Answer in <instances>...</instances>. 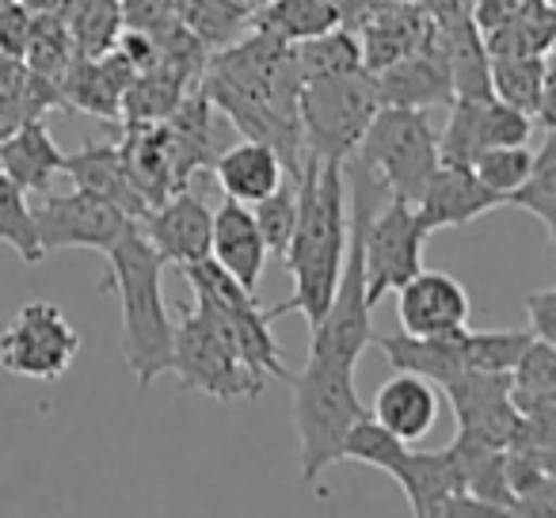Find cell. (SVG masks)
<instances>
[{
	"label": "cell",
	"instance_id": "cell-36",
	"mask_svg": "<svg viewBox=\"0 0 556 518\" xmlns=\"http://www.w3.org/2000/svg\"><path fill=\"white\" fill-rule=\"evenodd\" d=\"M530 161H533L530 146H495V149H484L469 168L488 191L507 202V194L515 191L526 179V172H530Z\"/></svg>",
	"mask_w": 556,
	"mask_h": 518
},
{
	"label": "cell",
	"instance_id": "cell-29",
	"mask_svg": "<svg viewBox=\"0 0 556 518\" xmlns=\"http://www.w3.org/2000/svg\"><path fill=\"white\" fill-rule=\"evenodd\" d=\"M263 0H184V27L194 31L206 50L240 39L252 27Z\"/></svg>",
	"mask_w": 556,
	"mask_h": 518
},
{
	"label": "cell",
	"instance_id": "cell-27",
	"mask_svg": "<svg viewBox=\"0 0 556 518\" xmlns=\"http://www.w3.org/2000/svg\"><path fill=\"white\" fill-rule=\"evenodd\" d=\"M343 9L340 0H263V9L255 12L252 27L267 31L282 42H302L320 31L340 27Z\"/></svg>",
	"mask_w": 556,
	"mask_h": 518
},
{
	"label": "cell",
	"instance_id": "cell-39",
	"mask_svg": "<svg viewBox=\"0 0 556 518\" xmlns=\"http://www.w3.org/2000/svg\"><path fill=\"white\" fill-rule=\"evenodd\" d=\"M412 518H507V515L488 507V503H480L477 495H469V492H450Z\"/></svg>",
	"mask_w": 556,
	"mask_h": 518
},
{
	"label": "cell",
	"instance_id": "cell-35",
	"mask_svg": "<svg viewBox=\"0 0 556 518\" xmlns=\"http://www.w3.org/2000/svg\"><path fill=\"white\" fill-rule=\"evenodd\" d=\"M530 328H503V332H472V328H465V366L469 370L510 374L518 358H522V351L530 348Z\"/></svg>",
	"mask_w": 556,
	"mask_h": 518
},
{
	"label": "cell",
	"instance_id": "cell-18",
	"mask_svg": "<svg viewBox=\"0 0 556 518\" xmlns=\"http://www.w3.org/2000/svg\"><path fill=\"white\" fill-rule=\"evenodd\" d=\"M434 20L427 16L424 4H378L370 20L363 24V70L378 73L416 50L431 47Z\"/></svg>",
	"mask_w": 556,
	"mask_h": 518
},
{
	"label": "cell",
	"instance_id": "cell-9",
	"mask_svg": "<svg viewBox=\"0 0 556 518\" xmlns=\"http://www.w3.org/2000/svg\"><path fill=\"white\" fill-rule=\"evenodd\" d=\"M424 229L416 206L401 199H389L381 206L366 210L363 217V271H366V302L370 309L386 294L401 290L412 275L424 267Z\"/></svg>",
	"mask_w": 556,
	"mask_h": 518
},
{
	"label": "cell",
	"instance_id": "cell-32",
	"mask_svg": "<svg viewBox=\"0 0 556 518\" xmlns=\"http://www.w3.org/2000/svg\"><path fill=\"white\" fill-rule=\"evenodd\" d=\"M73 58H77V47H73L65 20L47 16V12H35L31 35H27V47H24V58H20V62H24L31 73H39V77H47L58 85V77L70 70Z\"/></svg>",
	"mask_w": 556,
	"mask_h": 518
},
{
	"label": "cell",
	"instance_id": "cell-19",
	"mask_svg": "<svg viewBox=\"0 0 556 518\" xmlns=\"http://www.w3.org/2000/svg\"><path fill=\"white\" fill-rule=\"evenodd\" d=\"M62 176H70L73 187H80V191H92V194H100V199H108L111 206L123 210L130 222H141V217L153 210L146 202V194L134 187L123 153H118V141H103V146L100 141H88L77 153H65Z\"/></svg>",
	"mask_w": 556,
	"mask_h": 518
},
{
	"label": "cell",
	"instance_id": "cell-25",
	"mask_svg": "<svg viewBox=\"0 0 556 518\" xmlns=\"http://www.w3.org/2000/svg\"><path fill=\"white\" fill-rule=\"evenodd\" d=\"M214 179L225 199L240 202V206H252V202L267 199L287 179V168H282V161H278V153L270 146L244 138L214 161Z\"/></svg>",
	"mask_w": 556,
	"mask_h": 518
},
{
	"label": "cell",
	"instance_id": "cell-14",
	"mask_svg": "<svg viewBox=\"0 0 556 518\" xmlns=\"http://www.w3.org/2000/svg\"><path fill=\"white\" fill-rule=\"evenodd\" d=\"M469 290L446 271H424L419 267L401 290H396V320L408 336H450L469 328Z\"/></svg>",
	"mask_w": 556,
	"mask_h": 518
},
{
	"label": "cell",
	"instance_id": "cell-24",
	"mask_svg": "<svg viewBox=\"0 0 556 518\" xmlns=\"http://www.w3.org/2000/svg\"><path fill=\"white\" fill-rule=\"evenodd\" d=\"M462 332L465 328H457V332L450 336H408V332H396V336H370V348H381L389 358V366L401 374H419V378L434 381V386H442V381L457 378L462 370H469L465 366V343H462Z\"/></svg>",
	"mask_w": 556,
	"mask_h": 518
},
{
	"label": "cell",
	"instance_id": "cell-15",
	"mask_svg": "<svg viewBox=\"0 0 556 518\" xmlns=\"http://www.w3.org/2000/svg\"><path fill=\"white\" fill-rule=\"evenodd\" d=\"M130 80L134 65L118 50H108L100 58L77 54L70 70L58 77V92H62V108L85 111V115L108 118V123H123V96Z\"/></svg>",
	"mask_w": 556,
	"mask_h": 518
},
{
	"label": "cell",
	"instance_id": "cell-41",
	"mask_svg": "<svg viewBox=\"0 0 556 518\" xmlns=\"http://www.w3.org/2000/svg\"><path fill=\"white\" fill-rule=\"evenodd\" d=\"M518 4L522 0H472V24H477V31H492V27H500L503 20H510L518 12Z\"/></svg>",
	"mask_w": 556,
	"mask_h": 518
},
{
	"label": "cell",
	"instance_id": "cell-2",
	"mask_svg": "<svg viewBox=\"0 0 556 518\" xmlns=\"http://www.w3.org/2000/svg\"><path fill=\"white\" fill-rule=\"evenodd\" d=\"M343 255H348V176H343V164L305 156L302 172H298L294 237L282 255V264L294 279V294L263 309L267 320L298 313L309 328L317 325L336 294Z\"/></svg>",
	"mask_w": 556,
	"mask_h": 518
},
{
	"label": "cell",
	"instance_id": "cell-28",
	"mask_svg": "<svg viewBox=\"0 0 556 518\" xmlns=\"http://www.w3.org/2000/svg\"><path fill=\"white\" fill-rule=\"evenodd\" d=\"M503 206H518L526 214H533L545 229L548 244L556 240V130H545V141L533 153L526 179L507 194Z\"/></svg>",
	"mask_w": 556,
	"mask_h": 518
},
{
	"label": "cell",
	"instance_id": "cell-10",
	"mask_svg": "<svg viewBox=\"0 0 556 518\" xmlns=\"http://www.w3.org/2000/svg\"><path fill=\"white\" fill-rule=\"evenodd\" d=\"M80 355L77 328L54 302H27L0 328V366L27 381H58Z\"/></svg>",
	"mask_w": 556,
	"mask_h": 518
},
{
	"label": "cell",
	"instance_id": "cell-4",
	"mask_svg": "<svg viewBox=\"0 0 556 518\" xmlns=\"http://www.w3.org/2000/svg\"><path fill=\"white\" fill-rule=\"evenodd\" d=\"M294 389V427L302 442V480L317 484L336 462H343V442L351 427L366 416L355 386V366L332 358H305L302 374H290Z\"/></svg>",
	"mask_w": 556,
	"mask_h": 518
},
{
	"label": "cell",
	"instance_id": "cell-7",
	"mask_svg": "<svg viewBox=\"0 0 556 518\" xmlns=\"http://www.w3.org/2000/svg\"><path fill=\"white\" fill-rule=\"evenodd\" d=\"M355 161L366 164L381 191L389 199L412 202L424 194L427 179L439 168V134H434L427 111L408 108H381L374 115L370 130L363 134L355 149Z\"/></svg>",
	"mask_w": 556,
	"mask_h": 518
},
{
	"label": "cell",
	"instance_id": "cell-31",
	"mask_svg": "<svg viewBox=\"0 0 556 518\" xmlns=\"http://www.w3.org/2000/svg\"><path fill=\"white\" fill-rule=\"evenodd\" d=\"M294 50V65L302 73V80L309 77H328V73L358 70L363 65V47H358V35L332 27V31H320L313 39L290 42Z\"/></svg>",
	"mask_w": 556,
	"mask_h": 518
},
{
	"label": "cell",
	"instance_id": "cell-17",
	"mask_svg": "<svg viewBox=\"0 0 556 518\" xmlns=\"http://www.w3.org/2000/svg\"><path fill=\"white\" fill-rule=\"evenodd\" d=\"M210 260L229 275L232 282H240L244 290L260 294L263 267H267V248L252 222V210L240 202L225 199L214 210V229H210Z\"/></svg>",
	"mask_w": 556,
	"mask_h": 518
},
{
	"label": "cell",
	"instance_id": "cell-33",
	"mask_svg": "<svg viewBox=\"0 0 556 518\" xmlns=\"http://www.w3.org/2000/svg\"><path fill=\"white\" fill-rule=\"evenodd\" d=\"M0 240L31 267L47 260V252H42V244H39V229H35V214H31V202H27V191L12 184L4 172H0Z\"/></svg>",
	"mask_w": 556,
	"mask_h": 518
},
{
	"label": "cell",
	"instance_id": "cell-30",
	"mask_svg": "<svg viewBox=\"0 0 556 518\" xmlns=\"http://www.w3.org/2000/svg\"><path fill=\"white\" fill-rule=\"evenodd\" d=\"M62 20L70 27V39L77 47V54L88 58H100L108 50H115L118 35L126 31L123 4L118 0H73Z\"/></svg>",
	"mask_w": 556,
	"mask_h": 518
},
{
	"label": "cell",
	"instance_id": "cell-21",
	"mask_svg": "<svg viewBox=\"0 0 556 518\" xmlns=\"http://www.w3.org/2000/svg\"><path fill=\"white\" fill-rule=\"evenodd\" d=\"M0 172L27 194H42L65 172V153L50 134L47 118H27L0 138Z\"/></svg>",
	"mask_w": 556,
	"mask_h": 518
},
{
	"label": "cell",
	"instance_id": "cell-11",
	"mask_svg": "<svg viewBox=\"0 0 556 518\" xmlns=\"http://www.w3.org/2000/svg\"><path fill=\"white\" fill-rule=\"evenodd\" d=\"M31 214L42 252H62V248L108 252L134 225L118 206H111L108 199H100L92 191H80V187H73V191H42Z\"/></svg>",
	"mask_w": 556,
	"mask_h": 518
},
{
	"label": "cell",
	"instance_id": "cell-16",
	"mask_svg": "<svg viewBox=\"0 0 556 518\" xmlns=\"http://www.w3.org/2000/svg\"><path fill=\"white\" fill-rule=\"evenodd\" d=\"M495 206H503L500 194L488 191V187L472 176V168H462V164H439L434 176L427 179L424 194L416 199V214L427 232L462 229V225L492 214Z\"/></svg>",
	"mask_w": 556,
	"mask_h": 518
},
{
	"label": "cell",
	"instance_id": "cell-6",
	"mask_svg": "<svg viewBox=\"0 0 556 518\" xmlns=\"http://www.w3.org/2000/svg\"><path fill=\"white\" fill-rule=\"evenodd\" d=\"M172 374L187 393H206L214 401H252L267 386L199 302L172 320Z\"/></svg>",
	"mask_w": 556,
	"mask_h": 518
},
{
	"label": "cell",
	"instance_id": "cell-20",
	"mask_svg": "<svg viewBox=\"0 0 556 518\" xmlns=\"http://www.w3.org/2000/svg\"><path fill=\"white\" fill-rule=\"evenodd\" d=\"M378 80L381 108H408V111H427L434 103L454 100V85H450V70L442 62V54L431 47L416 50V54L401 58V62L386 65L374 73Z\"/></svg>",
	"mask_w": 556,
	"mask_h": 518
},
{
	"label": "cell",
	"instance_id": "cell-22",
	"mask_svg": "<svg viewBox=\"0 0 556 518\" xmlns=\"http://www.w3.org/2000/svg\"><path fill=\"white\" fill-rule=\"evenodd\" d=\"M439 386L427 378H419V374H401L396 370L393 378L386 381V386L374 393V408L370 419L378 427H386L393 439L401 442H419L427 431L434 427V419H439Z\"/></svg>",
	"mask_w": 556,
	"mask_h": 518
},
{
	"label": "cell",
	"instance_id": "cell-13",
	"mask_svg": "<svg viewBox=\"0 0 556 518\" xmlns=\"http://www.w3.org/2000/svg\"><path fill=\"white\" fill-rule=\"evenodd\" d=\"M141 237L153 244L164 264L191 267L210 260V229H214V210L194 194L191 187L172 191L138 222Z\"/></svg>",
	"mask_w": 556,
	"mask_h": 518
},
{
	"label": "cell",
	"instance_id": "cell-34",
	"mask_svg": "<svg viewBox=\"0 0 556 518\" xmlns=\"http://www.w3.org/2000/svg\"><path fill=\"white\" fill-rule=\"evenodd\" d=\"M248 210H252V222H255V229H260L267 255H278V260H282L290 237H294V222H298V179L287 176L267 199L252 202Z\"/></svg>",
	"mask_w": 556,
	"mask_h": 518
},
{
	"label": "cell",
	"instance_id": "cell-5",
	"mask_svg": "<svg viewBox=\"0 0 556 518\" xmlns=\"http://www.w3.org/2000/svg\"><path fill=\"white\" fill-rule=\"evenodd\" d=\"M381 111L378 80L370 70H343L328 77L302 80L298 123H302L305 156L325 164H348L363 134Z\"/></svg>",
	"mask_w": 556,
	"mask_h": 518
},
{
	"label": "cell",
	"instance_id": "cell-23",
	"mask_svg": "<svg viewBox=\"0 0 556 518\" xmlns=\"http://www.w3.org/2000/svg\"><path fill=\"white\" fill-rule=\"evenodd\" d=\"M488 88L495 100L553 130V70L548 58H488Z\"/></svg>",
	"mask_w": 556,
	"mask_h": 518
},
{
	"label": "cell",
	"instance_id": "cell-26",
	"mask_svg": "<svg viewBox=\"0 0 556 518\" xmlns=\"http://www.w3.org/2000/svg\"><path fill=\"white\" fill-rule=\"evenodd\" d=\"M556 35V9L553 0H522L510 20L484 31L488 58H548Z\"/></svg>",
	"mask_w": 556,
	"mask_h": 518
},
{
	"label": "cell",
	"instance_id": "cell-38",
	"mask_svg": "<svg viewBox=\"0 0 556 518\" xmlns=\"http://www.w3.org/2000/svg\"><path fill=\"white\" fill-rule=\"evenodd\" d=\"M35 12L24 0H0V58H24Z\"/></svg>",
	"mask_w": 556,
	"mask_h": 518
},
{
	"label": "cell",
	"instance_id": "cell-37",
	"mask_svg": "<svg viewBox=\"0 0 556 518\" xmlns=\"http://www.w3.org/2000/svg\"><path fill=\"white\" fill-rule=\"evenodd\" d=\"M118 4H123V24L153 39L184 24V0H118Z\"/></svg>",
	"mask_w": 556,
	"mask_h": 518
},
{
	"label": "cell",
	"instance_id": "cell-42",
	"mask_svg": "<svg viewBox=\"0 0 556 518\" xmlns=\"http://www.w3.org/2000/svg\"><path fill=\"white\" fill-rule=\"evenodd\" d=\"M427 16L442 20V16H469L472 12V0H427L424 4Z\"/></svg>",
	"mask_w": 556,
	"mask_h": 518
},
{
	"label": "cell",
	"instance_id": "cell-40",
	"mask_svg": "<svg viewBox=\"0 0 556 518\" xmlns=\"http://www.w3.org/2000/svg\"><path fill=\"white\" fill-rule=\"evenodd\" d=\"M526 320H530V336L541 343H553L556 348V287L533 290L526 294Z\"/></svg>",
	"mask_w": 556,
	"mask_h": 518
},
{
	"label": "cell",
	"instance_id": "cell-3",
	"mask_svg": "<svg viewBox=\"0 0 556 518\" xmlns=\"http://www.w3.org/2000/svg\"><path fill=\"white\" fill-rule=\"evenodd\" d=\"M103 294L118 298L123 317V358L141 389L172 370V317L164 305V260L141 237L138 222L108 248Z\"/></svg>",
	"mask_w": 556,
	"mask_h": 518
},
{
	"label": "cell",
	"instance_id": "cell-12",
	"mask_svg": "<svg viewBox=\"0 0 556 518\" xmlns=\"http://www.w3.org/2000/svg\"><path fill=\"white\" fill-rule=\"evenodd\" d=\"M533 130H538V123L530 115L507 108L495 96H484V100H450L446 130L439 134V161L469 168L484 149L530 146Z\"/></svg>",
	"mask_w": 556,
	"mask_h": 518
},
{
	"label": "cell",
	"instance_id": "cell-1",
	"mask_svg": "<svg viewBox=\"0 0 556 518\" xmlns=\"http://www.w3.org/2000/svg\"><path fill=\"white\" fill-rule=\"evenodd\" d=\"M199 88L248 141H263L278 153L287 176L298 179L305 161L298 92L302 73L290 42L248 27V35L210 50Z\"/></svg>",
	"mask_w": 556,
	"mask_h": 518
},
{
	"label": "cell",
	"instance_id": "cell-8",
	"mask_svg": "<svg viewBox=\"0 0 556 518\" xmlns=\"http://www.w3.org/2000/svg\"><path fill=\"white\" fill-rule=\"evenodd\" d=\"M184 275H187V282H191L194 302L222 325V332L229 336V343L240 351V358H244L252 370H260L263 378L290 381L287 358H282L278 340L270 336V320H267V313L260 309V298L240 287V282H232L214 260L184 267Z\"/></svg>",
	"mask_w": 556,
	"mask_h": 518
}]
</instances>
